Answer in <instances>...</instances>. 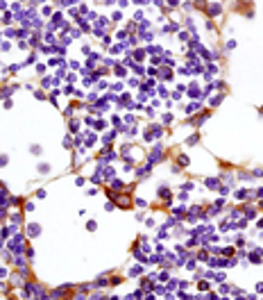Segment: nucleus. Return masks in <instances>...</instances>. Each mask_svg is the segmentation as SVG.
<instances>
[{"label":"nucleus","mask_w":263,"mask_h":300,"mask_svg":"<svg viewBox=\"0 0 263 300\" xmlns=\"http://www.w3.org/2000/svg\"><path fill=\"white\" fill-rule=\"evenodd\" d=\"M86 230H88V232H95V230H98V223H95V221H88Z\"/></svg>","instance_id":"10"},{"label":"nucleus","mask_w":263,"mask_h":300,"mask_svg":"<svg viewBox=\"0 0 263 300\" xmlns=\"http://www.w3.org/2000/svg\"><path fill=\"white\" fill-rule=\"evenodd\" d=\"M73 300H86V298H84V296H82V293H80V296H75V298H73Z\"/></svg>","instance_id":"22"},{"label":"nucleus","mask_w":263,"mask_h":300,"mask_svg":"<svg viewBox=\"0 0 263 300\" xmlns=\"http://www.w3.org/2000/svg\"><path fill=\"white\" fill-rule=\"evenodd\" d=\"M25 211H34V202H27V205H25Z\"/></svg>","instance_id":"20"},{"label":"nucleus","mask_w":263,"mask_h":300,"mask_svg":"<svg viewBox=\"0 0 263 300\" xmlns=\"http://www.w3.org/2000/svg\"><path fill=\"white\" fill-rule=\"evenodd\" d=\"M236 246H238V248H243V246H245V239H243V237H238V239H236Z\"/></svg>","instance_id":"14"},{"label":"nucleus","mask_w":263,"mask_h":300,"mask_svg":"<svg viewBox=\"0 0 263 300\" xmlns=\"http://www.w3.org/2000/svg\"><path fill=\"white\" fill-rule=\"evenodd\" d=\"M150 171H152V166L147 164V166H143V168H139V171H136V175H139V178H145V175L150 173Z\"/></svg>","instance_id":"2"},{"label":"nucleus","mask_w":263,"mask_h":300,"mask_svg":"<svg viewBox=\"0 0 263 300\" xmlns=\"http://www.w3.org/2000/svg\"><path fill=\"white\" fill-rule=\"evenodd\" d=\"M220 11H222V9H220V5H211V7H209V14H211V16H218Z\"/></svg>","instance_id":"3"},{"label":"nucleus","mask_w":263,"mask_h":300,"mask_svg":"<svg viewBox=\"0 0 263 300\" xmlns=\"http://www.w3.org/2000/svg\"><path fill=\"white\" fill-rule=\"evenodd\" d=\"M179 164H181V166H188V157L181 155V157H179Z\"/></svg>","instance_id":"13"},{"label":"nucleus","mask_w":263,"mask_h":300,"mask_svg":"<svg viewBox=\"0 0 263 300\" xmlns=\"http://www.w3.org/2000/svg\"><path fill=\"white\" fill-rule=\"evenodd\" d=\"M161 123H163V125H170V123H173V114H170V112L163 114V116H161Z\"/></svg>","instance_id":"5"},{"label":"nucleus","mask_w":263,"mask_h":300,"mask_svg":"<svg viewBox=\"0 0 263 300\" xmlns=\"http://www.w3.org/2000/svg\"><path fill=\"white\" fill-rule=\"evenodd\" d=\"M36 198H46V189H39V191H36Z\"/></svg>","instance_id":"16"},{"label":"nucleus","mask_w":263,"mask_h":300,"mask_svg":"<svg viewBox=\"0 0 263 300\" xmlns=\"http://www.w3.org/2000/svg\"><path fill=\"white\" fill-rule=\"evenodd\" d=\"M7 161H9V159H7V155H5V157H0V166H5Z\"/></svg>","instance_id":"21"},{"label":"nucleus","mask_w":263,"mask_h":300,"mask_svg":"<svg viewBox=\"0 0 263 300\" xmlns=\"http://www.w3.org/2000/svg\"><path fill=\"white\" fill-rule=\"evenodd\" d=\"M220 102H222V96H215V98L211 100V107H215V105H220Z\"/></svg>","instance_id":"11"},{"label":"nucleus","mask_w":263,"mask_h":300,"mask_svg":"<svg viewBox=\"0 0 263 300\" xmlns=\"http://www.w3.org/2000/svg\"><path fill=\"white\" fill-rule=\"evenodd\" d=\"M236 198H238V200H245V198H247V189H238V191H236Z\"/></svg>","instance_id":"7"},{"label":"nucleus","mask_w":263,"mask_h":300,"mask_svg":"<svg viewBox=\"0 0 263 300\" xmlns=\"http://www.w3.org/2000/svg\"><path fill=\"white\" fill-rule=\"evenodd\" d=\"M114 137H116V130H114V132H107V134H104V139H102V141H104V143H109V141H111V139H114Z\"/></svg>","instance_id":"9"},{"label":"nucleus","mask_w":263,"mask_h":300,"mask_svg":"<svg viewBox=\"0 0 263 300\" xmlns=\"http://www.w3.org/2000/svg\"><path fill=\"white\" fill-rule=\"evenodd\" d=\"M39 232H41V230H39L36 223H29V225H27V234H29V237H36Z\"/></svg>","instance_id":"1"},{"label":"nucleus","mask_w":263,"mask_h":300,"mask_svg":"<svg viewBox=\"0 0 263 300\" xmlns=\"http://www.w3.org/2000/svg\"><path fill=\"white\" fill-rule=\"evenodd\" d=\"M209 289V282H200V291H206Z\"/></svg>","instance_id":"17"},{"label":"nucleus","mask_w":263,"mask_h":300,"mask_svg":"<svg viewBox=\"0 0 263 300\" xmlns=\"http://www.w3.org/2000/svg\"><path fill=\"white\" fill-rule=\"evenodd\" d=\"M111 186H116V189H122V182H120V180H114V182H111Z\"/></svg>","instance_id":"15"},{"label":"nucleus","mask_w":263,"mask_h":300,"mask_svg":"<svg viewBox=\"0 0 263 300\" xmlns=\"http://www.w3.org/2000/svg\"><path fill=\"white\" fill-rule=\"evenodd\" d=\"M29 150H32V152H34V155H39V152H41V146H32V148H29Z\"/></svg>","instance_id":"19"},{"label":"nucleus","mask_w":263,"mask_h":300,"mask_svg":"<svg viewBox=\"0 0 263 300\" xmlns=\"http://www.w3.org/2000/svg\"><path fill=\"white\" fill-rule=\"evenodd\" d=\"M197 141H200V134H193V137H188V141H186V143H188V146H195Z\"/></svg>","instance_id":"8"},{"label":"nucleus","mask_w":263,"mask_h":300,"mask_svg":"<svg viewBox=\"0 0 263 300\" xmlns=\"http://www.w3.org/2000/svg\"><path fill=\"white\" fill-rule=\"evenodd\" d=\"M39 173L48 175V173H50V164H39Z\"/></svg>","instance_id":"6"},{"label":"nucleus","mask_w":263,"mask_h":300,"mask_svg":"<svg viewBox=\"0 0 263 300\" xmlns=\"http://www.w3.org/2000/svg\"><path fill=\"white\" fill-rule=\"evenodd\" d=\"M254 196H256V198H263V189H254Z\"/></svg>","instance_id":"18"},{"label":"nucleus","mask_w":263,"mask_h":300,"mask_svg":"<svg viewBox=\"0 0 263 300\" xmlns=\"http://www.w3.org/2000/svg\"><path fill=\"white\" fill-rule=\"evenodd\" d=\"M250 259H252L254 264H259V262H261V250H254V252L250 255Z\"/></svg>","instance_id":"4"},{"label":"nucleus","mask_w":263,"mask_h":300,"mask_svg":"<svg viewBox=\"0 0 263 300\" xmlns=\"http://www.w3.org/2000/svg\"><path fill=\"white\" fill-rule=\"evenodd\" d=\"M70 130L77 132V130H80V120H70Z\"/></svg>","instance_id":"12"}]
</instances>
